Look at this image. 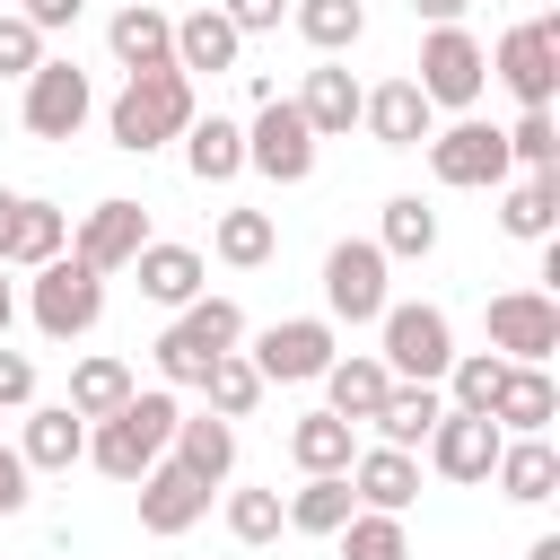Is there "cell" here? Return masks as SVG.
Wrapping results in <instances>:
<instances>
[{
	"label": "cell",
	"mask_w": 560,
	"mask_h": 560,
	"mask_svg": "<svg viewBox=\"0 0 560 560\" xmlns=\"http://www.w3.org/2000/svg\"><path fill=\"white\" fill-rule=\"evenodd\" d=\"M26 324L44 341H88L105 324V271H88L79 254H52L44 271H26Z\"/></svg>",
	"instance_id": "4"
},
{
	"label": "cell",
	"mask_w": 560,
	"mask_h": 560,
	"mask_svg": "<svg viewBox=\"0 0 560 560\" xmlns=\"http://www.w3.org/2000/svg\"><path fill=\"white\" fill-rule=\"evenodd\" d=\"M26 402H35V359L0 341V411H26Z\"/></svg>",
	"instance_id": "44"
},
{
	"label": "cell",
	"mask_w": 560,
	"mask_h": 560,
	"mask_svg": "<svg viewBox=\"0 0 560 560\" xmlns=\"http://www.w3.org/2000/svg\"><path fill=\"white\" fill-rule=\"evenodd\" d=\"M359 96H368V88H359L341 61H315V70H306V88H298L289 105L306 114V131H315V140H350V131H359Z\"/></svg>",
	"instance_id": "24"
},
{
	"label": "cell",
	"mask_w": 560,
	"mask_h": 560,
	"mask_svg": "<svg viewBox=\"0 0 560 560\" xmlns=\"http://www.w3.org/2000/svg\"><path fill=\"white\" fill-rule=\"evenodd\" d=\"M201 105H192V79L166 61V70H131L122 88H114V105H105V140L122 149V158H149V149H166V140H184V122H192Z\"/></svg>",
	"instance_id": "1"
},
{
	"label": "cell",
	"mask_w": 560,
	"mask_h": 560,
	"mask_svg": "<svg viewBox=\"0 0 560 560\" xmlns=\"http://www.w3.org/2000/svg\"><path fill=\"white\" fill-rule=\"evenodd\" d=\"M332 542H341V560H411V534H402V516H385V508H350V525H341Z\"/></svg>",
	"instance_id": "40"
},
{
	"label": "cell",
	"mask_w": 560,
	"mask_h": 560,
	"mask_svg": "<svg viewBox=\"0 0 560 560\" xmlns=\"http://www.w3.org/2000/svg\"><path fill=\"white\" fill-rule=\"evenodd\" d=\"M166 455L219 490V481L236 472V420H219L210 402H201V411H175V438H166Z\"/></svg>",
	"instance_id": "25"
},
{
	"label": "cell",
	"mask_w": 560,
	"mask_h": 560,
	"mask_svg": "<svg viewBox=\"0 0 560 560\" xmlns=\"http://www.w3.org/2000/svg\"><path fill=\"white\" fill-rule=\"evenodd\" d=\"M490 79H499L516 105H551V96H560V18L508 26L499 52H490Z\"/></svg>",
	"instance_id": "12"
},
{
	"label": "cell",
	"mask_w": 560,
	"mask_h": 560,
	"mask_svg": "<svg viewBox=\"0 0 560 560\" xmlns=\"http://www.w3.org/2000/svg\"><path fill=\"white\" fill-rule=\"evenodd\" d=\"M228 534H236L245 551L280 542V534H289V516H280V490H228Z\"/></svg>",
	"instance_id": "41"
},
{
	"label": "cell",
	"mask_w": 560,
	"mask_h": 560,
	"mask_svg": "<svg viewBox=\"0 0 560 560\" xmlns=\"http://www.w3.org/2000/svg\"><path fill=\"white\" fill-rule=\"evenodd\" d=\"M376 245H385V262H429L438 254V210L420 192H394L385 219H376Z\"/></svg>",
	"instance_id": "36"
},
{
	"label": "cell",
	"mask_w": 560,
	"mask_h": 560,
	"mask_svg": "<svg viewBox=\"0 0 560 560\" xmlns=\"http://www.w3.org/2000/svg\"><path fill=\"white\" fill-rule=\"evenodd\" d=\"M26 499H35V472L18 446H0V516H26Z\"/></svg>",
	"instance_id": "46"
},
{
	"label": "cell",
	"mask_w": 560,
	"mask_h": 560,
	"mask_svg": "<svg viewBox=\"0 0 560 560\" xmlns=\"http://www.w3.org/2000/svg\"><path fill=\"white\" fill-rule=\"evenodd\" d=\"M131 280H140V298L149 306H192L201 289H210V262H201V245H166V236H149L140 254H131Z\"/></svg>",
	"instance_id": "19"
},
{
	"label": "cell",
	"mask_w": 560,
	"mask_h": 560,
	"mask_svg": "<svg viewBox=\"0 0 560 560\" xmlns=\"http://www.w3.org/2000/svg\"><path fill=\"white\" fill-rule=\"evenodd\" d=\"M499 228H508L516 245H542V236L560 228V166H542V175H508V184H499Z\"/></svg>",
	"instance_id": "28"
},
{
	"label": "cell",
	"mask_w": 560,
	"mask_h": 560,
	"mask_svg": "<svg viewBox=\"0 0 560 560\" xmlns=\"http://www.w3.org/2000/svg\"><path fill=\"white\" fill-rule=\"evenodd\" d=\"M490 481H499V499H516V508H542V499L560 490V446H551V429H542V438H499V464H490Z\"/></svg>",
	"instance_id": "26"
},
{
	"label": "cell",
	"mask_w": 560,
	"mask_h": 560,
	"mask_svg": "<svg viewBox=\"0 0 560 560\" xmlns=\"http://www.w3.org/2000/svg\"><path fill=\"white\" fill-rule=\"evenodd\" d=\"M18 18H26L35 35H61V26H79V18H88V0H18Z\"/></svg>",
	"instance_id": "47"
},
{
	"label": "cell",
	"mask_w": 560,
	"mask_h": 560,
	"mask_svg": "<svg viewBox=\"0 0 560 560\" xmlns=\"http://www.w3.org/2000/svg\"><path fill=\"white\" fill-rule=\"evenodd\" d=\"M315 385H324V411H341V420H359V429H368L394 376H385V359H376V350H350V359L332 350V368H324Z\"/></svg>",
	"instance_id": "29"
},
{
	"label": "cell",
	"mask_w": 560,
	"mask_h": 560,
	"mask_svg": "<svg viewBox=\"0 0 560 560\" xmlns=\"http://www.w3.org/2000/svg\"><path fill=\"white\" fill-rule=\"evenodd\" d=\"M359 131H368L376 149H420V140L438 131V105H429L411 79H385V88L359 96Z\"/></svg>",
	"instance_id": "18"
},
{
	"label": "cell",
	"mask_w": 560,
	"mask_h": 560,
	"mask_svg": "<svg viewBox=\"0 0 560 560\" xmlns=\"http://www.w3.org/2000/svg\"><path fill=\"white\" fill-rule=\"evenodd\" d=\"M385 298H394L385 245H376V236H341V245L324 254V315H332V324H376Z\"/></svg>",
	"instance_id": "9"
},
{
	"label": "cell",
	"mask_w": 560,
	"mask_h": 560,
	"mask_svg": "<svg viewBox=\"0 0 560 560\" xmlns=\"http://www.w3.org/2000/svg\"><path fill=\"white\" fill-rule=\"evenodd\" d=\"M184 166H192V184H236L245 175V122L236 114H192L184 122Z\"/></svg>",
	"instance_id": "27"
},
{
	"label": "cell",
	"mask_w": 560,
	"mask_h": 560,
	"mask_svg": "<svg viewBox=\"0 0 560 560\" xmlns=\"http://www.w3.org/2000/svg\"><path fill=\"white\" fill-rule=\"evenodd\" d=\"M481 324H490V350L516 368H551V350H560V298L551 289H499Z\"/></svg>",
	"instance_id": "13"
},
{
	"label": "cell",
	"mask_w": 560,
	"mask_h": 560,
	"mask_svg": "<svg viewBox=\"0 0 560 560\" xmlns=\"http://www.w3.org/2000/svg\"><path fill=\"white\" fill-rule=\"evenodd\" d=\"M376 359H385V376H402V385H438L446 359H455L446 306H429V298H385V315H376Z\"/></svg>",
	"instance_id": "5"
},
{
	"label": "cell",
	"mask_w": 560,
	"mask_h": 560,
	"mask_svg": "<svg viewBox=\"0 0 560 560\" xmlns=\"http://www.w3.org/2000/svg\"><path fill=\"white\" fill-rule=\"evenodd\" d=\"M219 18H228L236 35H271V26L289 18V0H219Z\"/></svg>",
	"instance_id": "45"
},
{
	"label": "cell",
	"mask_w": 560,
	"mask_h": 560,
	"mask_svg": "<svg viewBox=\"0 0 560 560\" xmlns=\"http://www.w3.org/2000/svg\"><path fill=\"white\" fill-rule=\"evenodd\" d=\"M429 149V175L446 184V192H499L516 166H508V131L499 122H472V114H455L446 131H429L420 140Z\"/></svg>",
	"instance_id": "7"
},
{
	"label": "cell",
	"mask_w": 560,
	"mask_h": 560,
	"mask_svg": "<svg viewBox=\"0 0 560 560\" xmlns=\"http://www.w3.org/2000/svg\"><path fill=\"white\" fill-rule=\"evenodd\" d=\"M499 385H508V359H499V350H455V359H446V376H438L446 411H490V402H499Z\"/></svg>",
	"instance_id": "38"
},
{
	"label": "cell",
	"mask_w": 560,
	"mask_h": 560,
	"mask_svg": "<svg viewBox=\"0 0 560 560\" xmlns=\"http://www.w3.org/2000/svg\"><path fill=\"white\" fill-rule=\"evenodd\" d=\"M131 490H140V534H158V542H175V534H192V525L210 516V481L184 472L175 455H158Z\"/></svg>",
	"instance_id": "15"
},
{
	"label": "cell",
	"mask_w": 560,
	"mask_h": 560,
	"mask_svg": "<svg viewBox=\"0 0 560 560\" xmlns=\"http://www.w3.org/2000/svg\"><path fill=\"white\" fill-rule=\"evenodd\" d=\"M166 438H175V385H131V402L122 411H105V420H88V464L105 472V481H140L158 455H166Z\"/></svg>",
	"instance_id": "2"
},
{
	"label": "cell",
	"mask_w": 560,
	"mask_h": 560,
	"mask_svg": "<svg viewBox=\"0 0 560 560\" xmlns=\"http://www.w3.org/2000/svg\"><path fill=\"white\" fill-rule=\"evenodd\" d=\"M438 411H446V394H438V385H402V376H394L368 429H376V446H411V455H420V438L438 429Z\"/></svg>",
	"instance_id": "33"
},
{
	"label": "cell",
	"mask_w": 560,
	"mask_h": 560,
	"mask_svg": "<svg viewBox=\"0 0 560 560\" xmlns=\"http://www.w3.org/2000/svg\"><path fill=\"white\" fill-rule=\"evenodd\" d=\"M0 9H9V0H0Z\"/></svg>",
	"instance_id": "52"
},
{
	"label": "cell",
	"mask_w": 560,
	"mask_h": 560,
	"mask_svg": "<svg viewBox=\"0 0 560 560\" xmlns=\"http://www.w3.org/2000/svg\"><path fill=\"white\" fill-rule=\"evenodd\" d=\"M9 201H18V192H0V219H9Z\"/></svg>",
	"instance_id": "51"
},
{
	"label": "cell",
	"mask_w": 560,
	"mask_h": 560,
	"mask_svg": "<svg viewBox=\"0 0 560 560\" xmlns=\"http://www.w3.org/2000/svg\"><path fill=\"white\" fill-rule=\"evenodd\" d=\"M525 560H560V534H534V551Z\"/></svg>",
	"instance_id": "50"
},
{
	"label": "cell",
	"mask_w": 560,
	"mask_h": 560,
	"mask_svg": "<svg viewBox=\"0 0 560 560\" xmlns=\"http://www.w3.org/2000/svg\"><path fill=\"white\" fill-rule=\"evenodd\" d=\"M131 385H140V376H131V359L88 350V359L70 368V394H61V402H70L79 420H105V411H122V402H131Z\"/></svg>",
	"instance_id": "34"
},
{
	"label": "cell",
	"mask_w": 560,
	"mask_h": 560,
	"mask_svg": "<svg viewBox=\"0 0 560 560\" xmlns=\"http://www.w3.org/2000/svg\"><path fill=\"white\" fill-rule=\"evenodd\" d=\"M289 26H298L324 61H341V52L368 35V0H289Z\"/></svg>",
	"instance_id": "35"
},
{
	"label": "cell",
	"mask_w": 560,
	"mask_h": 560,
	"mask_svg": "<svg viewBox=\"0 0 560 560\" xmlns=\"http://www.w3.org/2000/svg\"><path fill=\"white\" fill-rule=\"evenodd\" d=\"M490 420H499L508 438H542V429L560 420V385H551V368H516V359H508V385H499Z\"/></svg>",
	"instance_id": "30"
},
{
	"label": "cell",
	"mask_w": 560,
	"mask_h": 560,
	"mask_svg": "<svg viewBox=\"0 0 560 560\" xmlns=\"http://www.w3.org/2000/svg\"><path fill=\"white\" fill-rule=\"evenodd\" d=\"M499 420L490 411H438V429L420 438L429 446V472L438 481H490V464H499Z\"/></svg>",
	"instance_id": "16"
},
{
	"label": "cell",
	"mask_w": 560,
	"mask_h": 560,
	"mask_svg": "<svg viewBox=\"0 0 560 560\" xmlns=\"http://www.w3.org/2000/svg\"><path fill=\"white\" fill-rule=\"evenodd\" d=\"M228 350H245V306L236 298H192V306H175V324L149 341V359H158V385H201Z\"/></svg>",
	"instance_id": "3"
},
{
	"label": "cell",
	"mask_w": 560,
	"mask_h": 560,
	"mask_svg": "<svg viewBox=\"0 0 560 560\" xmlns=\"http://www.w3.org/2000/svg\"><path fill=\"white\" fill-rule=\"evenodd\" d=\"M18 88H26V96H18V122H26L35 140H79L88 114H96V79H88L79 61H52V52H44Z\"/></svg>",
	"instance_id": "8"
},
{
	"label": "cell",
	"mask_w": 560,
	"mask_h": 560,
	"mask_svg": "<svg viewBox=\"0 0 560 560\" xmlns=\"http://www.w3.org/2000/svg\"><path fill=\"white\" fill-rule=\"evenodd\" d=\"M210 254H219L228 271H262V262L280 254V228H271V210H219V228H210Z\"/></svg>",
	"instance_id": "37"
},
{
	"label": "cell",
	"mask_w": 560,
	"mask_h": 560,
	"mask_svg": "<svg viewBox=\"0 0 560 560\" xmlns=\"http://www.w3.org/2000/svg\"><path fill=\"white\" fill-rule=\"evenodd\" d=\"M508 166H525V175L560 166V122H551V105H525V114H516V131H508Z\"/></svg>",
	"instance_id": "42"
},
{
	"label": "cell",
	"mask_w": 560,
	"mask_h": 560,
	"mask_svg": "<svg viewBox=\"0 0 560 560\" xmlns=\"http://www.w3.org/2000/svg\"><path fill=\"white\" fill-rule=\"evenodd\" d=\"M350 499L402 516V508L420 499V455H411V446H359V455H350Z\"/></svg>",
	"instance_id": "22"
},
{
	"label": "cell",
	"mask_w": 560,
	"mask_h": 560,
	"mask_svg": "<svg viewBox=\"0 0 560 560\" xmlns=\"http://www.w3.org/2000/svg\"><path fill=\"white\" fill-rule=\"evenodd\" d=\"M105 52H114L122 79H131V70H166V61H175V18L149 9V0H122V9L105 18Z\"/></svg>",
	"instance_id": "20"
},
{
	"label": "cell",
	"mask_w": 560,
	"mask_h": 560,
	"mask_svg": "<svg viewBox=\"0 0 560 560\" xmlns=\"http://www.w3.org/2000/svg\"><path fill=\"white\" fill-rule=\"evenodd\" d=\"M236 52H245V35L219 18V0H201V9L175 18V70L184 79H219V70H236Z\"/></svg>",
	"instance_id": "23"
},
{
	"label": "cell",
	"mask_w": 560,
	"mask_h": 560,
	"mask_svg": "<svg viewBox=\"0 0 560 560\" xmlns=\"http://www.w3.org/2000/svg\"><path fill=\"white\" fill-rule=\"evenodd\" d=\"M52 254H70V210L44 201V192H18L9 219H0V262L9 271H44Z\"/></svg>",
	"instance_id": "17"
},
{
	"label": "cell",
	"mask_w": 560,
	"mask_h": 560,
	"mask_svg": "<svg viewBox=\"0 0 560 560\" xmlns=\"http://www.w3.org/2000/svg\"><path fill=\"white\" fill-rule=\"evenodd\" d=\"M18 455H26V472H70V464H88V420L70 402H26Z\"/></svg>",
	"instance_id": "21"
},
{
	"label": "cell",
	"mask_w": 560,
	"mask_h": 560,
	"mask_svg": "<svg viewBox=\"0 0 560 560\" xmlns=\"http://www.w3.org/2000/svg\"><path fill=\"white\" fill-rule=\"evenodd\" d=\"M411 88H420L438 114H472L481 88H490V44H481L472 26H429V35H420V70H411Z\"/></svg>",
	"instance_id": "6"
},
{
	"label": "cell",
	"mask_w": 560,
	"mask_h": 560,
	"mask_svg": "<svg viewBox=\"0 0 560 560\" xmlns=\"http://www.w3.org/2000/svg\"><path fill=\"white\" fill-rule=\"evenodd\" d=\"M464 9H472V0H411L420 26H464Z\"/></svg>",
	"instance_id": "48"
},
{
	"label": "cell",
	"mask_w": 560,
	"mask_h": 560,
	"mask_svg": "<svg viewBox=\"0 0 560 560\" xmlns=\"http://www.w3.org/2000/svg\"><path fill=\"white\" fill-rule=\"evenodd\" d=\"M350 472H306L289 499H280V516H289V534H315V542H332L341 525H350Z\"/></svg>",
	"instance_id": "32"
},
{
	"label": "cell",
	"mask_w": 560,
	"mask_h": 560,
	"mask_svg": "<svg viewBox=\"0 0 560 560\" xmlns=\"http://www.w3.org/2000/svg\"><path fill=\"white\" fill-rule=\"evenodd\" d=\"M140 245H149V210H140L131 192H105L96 210H79V219H70V254H79L88 271H105V280H114V271H131V254H140Z\"/></svg>",
	"instance_id": "14"
},
{
	"label": "cell",
	"mask_w": 560,
	"mask_h": 560,
	"mask_svg": "<svg viewBox=\"0 0 560 560\" xmlns=\"http://www.w3.org/2000/svg\"><path fill=\"white\" fill-rule=\"evenodd\" d=\"M315 131H306V114L289 105V96H271V105H254V122H245V175H262V184H306L315 175Z\"/></svg>",
	"instance_id": "11"
},
{
	"label": "cell",
	"mask_w": 560,
	"mask_h": 560,
	"mask_svg": "<svg viewBox=\"0 0 560 560\" xmlns=\"http://www.w3.org/2000/svg\"><path fill=\"white\" fill-rule=\"evenodd\" d=\"M9 324H18V280H9V262H0V341H9Z\"/></svg>",
	"instance_id": "49"
},
{
	"label": "cell",
	"mask_w": 560,
	"mask_h": 560,
	"mask_svg": "<svg viewBox=\"0 0 560 560\" xmlns=\"http://www.w3.org/2000/svg\"><path fill=\"white\" fill-rule=\"evenodd\" d=\"M192 394H201V402H210L219 420H245V411H254V402H262L271 385H262V368H254L245 350H228V359H219V368H210V376H201Z\"/></svg>",
	"instance_id": "39"
},
{
	"label": "cell",
	"mask_w": 560,
	"mask_h": 560,
	"mask_svg": "<svg viewBox=\"0 0 560 560\" xmlns=\"http://www.w3.org/2000/svg\"><path fill=\"white\" fill-rule=\"evenodd\" d=\"M35 61H44V35H35L18 9H0V79H26Z\"/></svg>",
	"instance_id": "43"
},
{
	"label": "cell",
	"mask_w": 560,
	"mask_h": 560,
	"mask_svg": "<svg viewBox=\"0 0 560 560\" xmlns=\"http://www.w3.org/2000/svg\"><path fill=\"white\" fill-rule=\"evenodd\" d=\"M350 455H359V420H341V411H298L289 420V464L298 472H350Z\"/></svg>",
	"instance_id": "31"
},
{
	"label": "cell",
	"mask_w": 560,
	"mask_h": 560,
	"mask_svg": "<svg viewBox=\"0 0 560 560\" xmlns=\"http://www.w3.org/2000/svg\"><path fill=\"white\" fill-rule=\"evenodd\" d=\"M332 315H280L262 332H245V359L262 368V385H315L332 368Z\"/></svg>",
	"instance_id": "10"
}]
</instances>
